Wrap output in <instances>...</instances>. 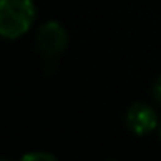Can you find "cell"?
Wrapping results in <instances>:
<instances>
[{"label": "cell", "instance_id": "6da1fadb", "mask_svg": "<svg viewBox=\"0 0 161 161\" xmlns=\"http://www.w3.org/2000/svg\"><path fill=\"white\" fill-rule=\"evenodd\" d=\"M36 16L31 0H0V36L16 39L33 24Z\"/></svg>", "mask_w": 161, "mask_h": 161}, {"label": "cell", "instance_id": "7a4b0ae2", "mask_svg": "<svg viewBox=\"0 0 161 161\" xmlns=\"http://www.w3.org/2000/svg\"><path fill=\"white\" fill-rule=\"evenodd\" d=\"M38 46L44 55L58 56L67 46V33L58 22H47L38 33Z\"/></svg>", "mask_w": 161, "mask_h": 161}, {"label": "cell", "instance_id": "3957f363", "mask_svg": "<svg viewBox=\"0 0 161 161\" xmlns=\"http://www.w3.org/2000/svg\"><path fill=\"white\" fill-rule=\"evenodd\" d=\"M127 124L136 135H144L155 128L157 114L146 103H135L127 113Z\"/></svg>", "mask_w": 161, "mask_h": 161}, {"label": "cell", "instance_id": "277c9868", "mask_svg": "<svg viewBox=\"0 0 161 161\" xmlns=\"http://www.w3.org/2000/svg\"><path fill=\"white\" fill-rule=\"evenodd\" d=\"M20 161H56L53 155L50 153H44V152H35V153H28L25 155Z\"/></svg>", "mask_w": 161, "mask_h": 161}, {"label": "cell", "instance_id": "5b68a950", "mask_svg": "<svg viewBox=\"0 0 161 161\" xmlns=\"http://www.w3.org/2000/svg\"><path fill=\"white\" fill-rule=\"evenodd\" d=\"M153 96H155V99H157V100L161 103V77L157 80V83H155V88H153Z\"/></svg>", "mask_w": 161, "mask_h": 161}, {"label": "cell", "instance_id": "8992f818", "mask_svg": "<svg viewBox=\"0 0 161 161\" xmlns=\"http://www.w3.org/2000/svg\"><path fill=\"white\" fill-rule=\"evenodd\" d=\"M0 161H9V160H3V158H0Z\"/></svg>", "mask_w": 161, "mask_h": 161}, {"label": "cell", "instance_id": "52a82bcc", "mask_svg": "<svg viewBox=\"0 0 161 161\" xmlns=\"http://www.w3.org/2000/svg\"><path fill=\"white\" fill-rule=\"evenodd\" d=\"M160 136H161V124H160Z\"/></svg>", "mask_w": 161, "mask_h": 161}]
</instances>
